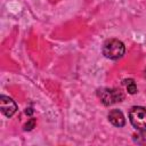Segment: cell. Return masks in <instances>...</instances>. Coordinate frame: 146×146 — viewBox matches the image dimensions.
Here are the masks:
<instances>
[{"instance_id": "4", "label": "cell", "mask_w": 146, "mask_h": 146, "mask_svg": "<svg viewBox=\"0 0 146 146\" xmlns=\"http://www.w3.org/2000/svg\"><path fill=\"white\" fill-rule=\"evenodd\" d=\"M0 108H1V112L7 117H10V116H13L16 113L17 105H16V103L10 97H7V96L2 95L0 97Z\"/></svg>"}, {"instance_id": "1", "label": "cell", "mask_w": 146, "mask_h": 146, "mask_svg": "<svg viewBox=\"0 0 146 146\" xmlns=\"http://www.w3.org/2000/svg\"><path fill=\"white\" fill-rule=\"evenodd\" d=\"M125 52V47L122 41L117 39H110L103 44V55L108 59H120Z\"/></svg>"}, {"instance_id": "3", "label": "cell", "mask_w": 146, "mask_h": 146, "mask_svg": "<svg viewBox=\"0 0 146 146\" xmlns=\"http://www.w3.org/2000/svg\"><path fill=\"white\" fill-rule=\"evenodd\" d=\"M98 96L100 98V102L106 106H110V105H113L115 103H119L124 98L123 94L120 90L110 89V88H104V89L99 90Z\"/></svg>"}, {"instance_id": "9", "label": "cell", "mask_w": 146, "mask_h": 146, "mask_svg": "<svg viewBox=\"0 0 146 146\" xmlns=\"http://www.w3.org/2000/svg\"><path fill=\"white\" fill-rule=\"evenodd\" d=\"M144 73H145V74H144V75H145V78H146V70H145V72H144Z\"/></svg>"}, {"instance_id": "5", "label": "cell", "mask_w": 146, "mask_h": 146, "mask_svg": "<svg viewBox=\"0 0 146 146\" xmlns=\"http://www.w3.org/2000/svg\"><path fill=\"white\" fill-rule=\"evenodd\" d=\"M107 117H108V121H110L113 125H115V127L121 128V127H123V125L125 124L124 115H123V113H122L120 110H112V111L108 113Z\"/></svg>"}, {"instance_id": "7", "label": "cell", "mask_w": 146, "mask_h": 146, "mask_svg": "<svg viewBox=\"0 0 146 146\" xmlns=\"http://www.w3.org/2000/svg\"><path fill=\"white\" fill-rule=\"evenodd\" d=\"M34 127H35V120H34V119H30V120L27 121V123L24 124V130H25V131H30V130H32Z\"/></svg>"}, {"instance_id": "2", "label": "cell", "mask_w": 146, "mask_h": 146, "mask_svg": "<svg viewBox=\"0 0 146 146\" xmlns=\"http://www.w3.org/2000/svg\"><path fill=\"white\" fill-rule=\"evenodd\" d=\"M129 120L135 129L146 132V108L141 106H133L129 112Z\"/></svg>"}, {"instance_id": "6", "label": "cell", "mask_w": 146, "mask_h": 146, "mask_svg": "<svg viewBox=\"0 0 146 146\" xmlns=\"http://www.w3.org/2000/svg\"><path fill=\"white\" fill-rule=\"evenodd\" d=\"M124 84H125L127 90H128V92H129V94L133 95V94H136V92H137V86H136V83H135V81H133L132 79L124 80Z\"/></svg>"}, {"instance_id": "8", "label": "cell", "mask_w": 146, "mask_h": 146, "mask_svg": "<svg viewBox=\"0 0 146 146\" xmlns=\"http://www.w3.org/2000/svg\"><path fill=\"white\" fill-rule=\"evenodd\" d=\"M25 113H26V114H29V115H31V114L33 113V111H32V108H26Z\"/></svg>"}]
</instances>
